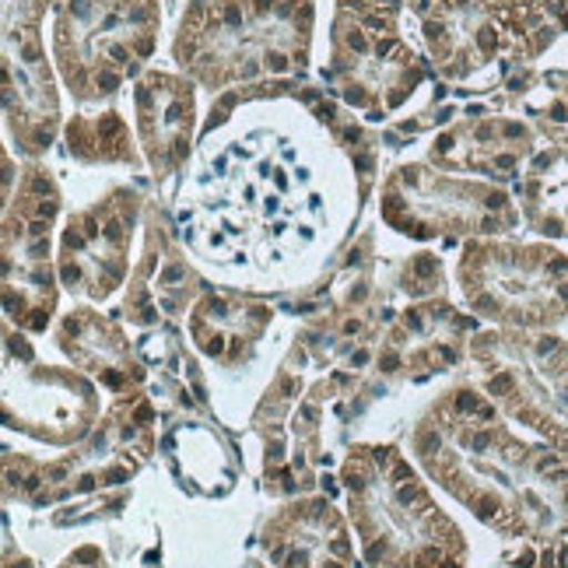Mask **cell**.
I'll return each mask as SVG.
<instances>
[{
    "label": "cell",
    "mask_w": 568,
    "mask_h": 568,
    "mask_svg": "<svg viewBox=\"0 0 568 568\" xmlns=\"http://www.w3.org/2000/svg\"><path fill=\"white\" fill-rule=\"evenodd\" d=\"M337 201L320 190V165L310 144L274 123H256L246 134L207 151L190 183V232L211 260H243L271 253V264H288L316 243Z\"/></svg>",
    "instance_id": "cell-1"
},
{
    "label": "cell",
    "mask_w": 568,
    "mask_h": 568,
    "mask_svg": "<svg viewBox=\"0 0 568 568\" xmlns=\"http://www.w3.org/2000/svg\"><path fill=\"white\" fill-rule=\"evenodd\" d=\"M310 0H193L176 60L211 92L295 74L310 60Z\"/></svg>",
    "instance_id": "cell-2"
},
{
    "label": "cell",
    "mask_w": 568,
    "mask_h": 568,
    "mask_svg": "<svg viewBox=\"0 0 568 568\" xmlns=\"http://www.w3.org/2000/svg\"><path fill=\"white\" fill-rule=\"evenodd\" d=\"M155 0H63L53 26V57L81 102L120 92L155 50Z\"/></svg>",
    "instance_id": "cell-3"
},
{
    "label": "cell",
    "mask_w": 568,
    "mask_h": 568,
    "mask_svg": "<svg viewBox=\"0 0 568 568\" xmlns=\"http://www.w3.org/2000/svg\"><path fill=\"white\" fill-rule=\"evenodd\" d=\"M383 222L407 235H456L498 232L513 222L506 193L491 186L453 180L428 165H404L383 183Z\"/></svg>",
    "instance_id": "cell-4"
},
{
    "label": "cell",
    "mask_w": 568,
    "mask_h": 568,
    "mask_svg": "<svg viewBox=\"0 0 568 568\" xmlns=\"http://www.w3.org/2000/svg\"><path fill=\"white\" fill-rule=\"evenodd\" d=\"M326 78L337 95L352 102L368 120H383L422 81V63L393 32L362 29L355 18L341 14L334 26V57Z\"/></svg>",
    "instance_id": "cell-5"
},
{
    "label": "cell",
    "mask_w": 568,
    "mask_h": 568,
    "mask_svg": "<svg viewBox=\"0 0 568 568\" xmlns=\"http://www.w3.org/2000/svg\"><path fill=\"white\" fill-rule=\"evenodd\" d=\"M126 207H134V196L116 193L105 204L71 217L60 250L63 284L84 295H109L116 288L126 271L130 225H134V214L126 217Z\"/></svg>",
    "instance_id": "cell-6"
},
{
    "label": "cell",
    "mask_w": 568,
    "mask_h": 568,
    "mask_svg": "<svg viewBox=\"0 0 568 568\" xmlns=\"http://www.w3.org/2000/svg\"><path fill=\"white\" fill-rule=\"evenodd\" d=\"M134 113L141 144L159 180L180 172L193 138V89L183 78L148 74L134 89Z\"/></svg>",
    "instance_id": "cell-7"
},
{
    "label": "cell",
    "mask_w": 568,
    "mask_h": 568,
    "mask_svg": "<svg viewBox=\"0 0 568 568\" xmlns=\"http://www.w3.org/2000/svg\"><path fill=\"white\" fill-rule=\"evenodd\" d=\"M527 126L509 120H474L456 126L453 134L435 138L432 159L449 169L509 172L519 155H527Z\"/></svg>",
    "instance_id": "cell-8"
},
{
    "label": "cell",
    "mask_w": 568,
    "mask_h": 568,
    "mask_svg": "<svg viewBox=\"0 0 568 568\" xmlns=\"http://www.w3.org/2000/svg\"><path fill=\"white\" fill-rule=\"evenodd\" d=\"M68 138H71V155L81 162H138L126 126L116 113L81 116L71 123Z\"/></svg>",
    "instance_id": "cell-9"
},
{
    "label": "cell",
    "mask_w": 568,
    "mask_h": 568,
    "mask_svg": "<svg viewBox=\"0 0 568 568\" xmlns=\"http://www.w3.org/2000/svg\"><path fill=\"white\" fill-rule=\"evenodd\" d=\"M341 8H355L365 21H373L376 32H393V18H397L400 0H341Z\"/></svg>",
    "instance_id": "cell-10"
}]
</instances>
